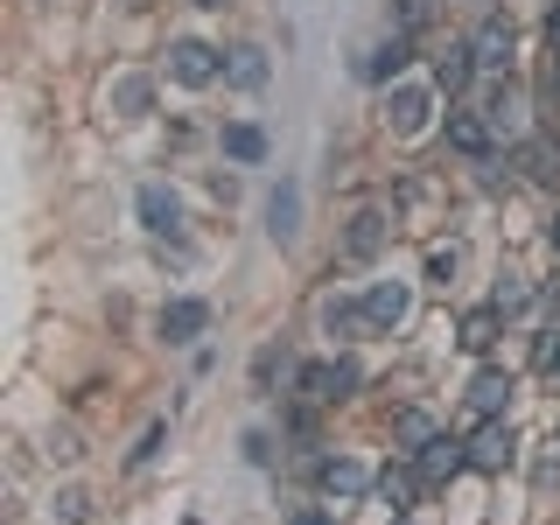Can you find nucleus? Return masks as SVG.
<instances>
[{"instance_id": "nucleus-1", "label": "nucleus", "mask_w": 560, "mask_h": 525, "mask_svg": "<svg viewBox=\"0 0 560 525\" xmlns=\"http://www.w3.org/2000/svg\"><path fill=\"white\" fill-rule=\"evenodd\" d=\"M407 315H413V288H407V280H372V288H364V329H372V337L407 329Z\"/></svg>"}, {"instance_id": "nucleus-2", "label": "nucleus", "mask_w": 560, "mask_h": 525, "mask_svg": "<svg viewBox=\"0 0 560 525\" xmlns=\"http://www.w3.org/2000/svg\"><path fill=\"white\" fill-rule=\"evenodd\" d=\"M168 78L189 84V92H203V84L224 78V49H210V43H197V35H183V43H168Z\"/></svg>"}, {"instance_id": "nucleus-3", "label": "nucleus", "mask_w": 560, "mask_h": 525, "mask_svg": "<svg viewBox=\"0 0 560 525\" xmlns=\"http://www.w3.org/2000/svg\"><path fill=\"white\" fill-rule=\"evenodd\" d=\"M294 385H302L315 407H337V399H350L364 385V372L350 358H323V364H302V378H294Z\"/></svg>"}, {"instance_id": "nucleus-4", "label": "nucleus", "mask_w": 560, "mask_h": 525, "mask_svg": "<svg viewBox=\"0 0 560 525\" xmlns=\"http://www.w3.org/2000/svg\"><path fill=\"white\" fill-rule=\"evenodd\" d=\"M428 113H434V84H385V127H393L399 140H413L420 127H428Z\"/></svg>"}, {"instance_id": "nucleus-5", "label": "nucleus", "mask_w": 560, "mask_h": 525, "mask_svg": "<svg viewBox=\"0 0 560 525\" xmlns=\"http://www.w3.org/2000/svg\"><path fill=\"white\" fill-rule=\"evenodd\" d=\"M518 463V434L512 420H483L477 434H469V469H483V477H498V469Z\"/></svg>"}, {"instance_id": "nucleus-6", "label": "nucleus", "mask_w": 560, "mask_h": 525, "mask_svg": "<svg viewBox=\"0 0 560 525\" xmlns=\"http://www.w3.org/2000/svg\"><path fill=\"white\" fill-rule=\"evenodd\" d=\"M469 49H477L483 70H512V57H518V22H512V14H483L477 35H469Z\"/></svg>"}, {"instance_id": "nucleus-7", "label": "nucleus", "mask_w": 560, "mask_h": 525, "mask_svg": "<svg viewBox=\"0 0 560 525\" xmlns=\"http://www.w3.org/2000/svg\"><path fill=\"white\" fill-rule=\"evenodd\" d=\"M448 148L463 154V162H490L498 133H490V119L477 113V105H455V113H448Z\"/></svg>"}, {"instance_id": "nucleus-8", "label": "nucleus", "mask_w": 560, "mask_h": 525, "mask_svg": "<svg viewBox=\"0 0 560 525\" xmlns=\"http://www.w3.org/2000/svg\"><path fill=\"white\" fill-rule=\"evenodd\" d=\"M385 245H393V218H385V210H358V218L343 224V259H378Z\"/></svg>"}, {"instance_id": "nucleus-9", "label": "nucleus", "mask_w": 560, "mask_h": 525, "mask_svg": "<svg viewBox=\"0 0 560 525\" xmlns=\"http://www.w3.org/2000/svg\"><path fill=\"white\" fill-rule=\"evenodd\" d=\"M315 490H323V498H364V490H372V469L350 463V455H323V463H315Z\"/></svg>"}, {"instance_id": "nucleus-10", "label": "nucleus", "mask_w": 560, "mask_h": 525, "mask_svg": "<svg viewBox=\"0 0 560 525\" xmlns=\"http://www.w3.org/2000/svg\"><path fill=\"white\" fill-rule=\"evenodd\" d=\"M133 210H140V224H148L154 238H175V232H183V203H175V189H162V183H140Z\"/></svg>"}, {"instance_id": "nucleus-11", "label": "nucleus", "mask_w": 560, "mask_h": 525, "mask_svg": "<svg viewBox=\"0 0 560 525\" xmlns=\"http://www.w3.org/2000/svg\"><path fill=\"white\" fill-rule=\"evenodd\" d=\"M518 168H525V183L560 189V140L553 133H525L518 140Z\"/></svg>"}, {"instance_id": "nucleus-12", "label": "nucleus", "mask_w": 560, "mask_h": 525, "mask_svg": "<svg viewBox=\"0 0 560 525\" xmlns=\"http://www.w3.org/2000/svg\"><path fill=\"white\" fill-rule=\"evenodd\" d=\"M413 469L428 483H442V477H455V469H469V442H463V434H434V442L413 455Z\"/></svg>"}, {"instance_id": "nucleus-13", "label": "nucleus", "mask_w": 560, "mask_h": 525, "mask_svg": "<svg viewBox=\"0 0 560 525\" xmlns=\"http://www.w3.org/2000/svg\"><path fill=\"white\" fill-rule=\"evenodd\" d=\"M512 393H518V378H512V372H498V364H483V372L469 378V407H477L483 420H504Z\"/></svg>"}, {"instance_id": "nucleus-14", "label": "nucleus", "mask_w": 560, "mask_h": 525, "mask_svg": "<svg viewBox=\"0 0 560 525\" xmlns=\"http://www.w3.org/2000/svg\"><path fill=\"white\" fill-rule=\"evenodd\" d=\"M203 329H210V302H197V294H175L162 308V337L168 343H197Z\"/></svg>"}, {"instance_id": "nucleus-15", "label": "nucleus", "mask_w": 560, "mask_h": 525, "mask_svg": "<svg viewBox=\"0 0 560 525\" xmlns=\"http://www.w3.org/2000/svg\"><path fill=\"white\" fill-rule=\"evenodd\" d=\"M477 49H469V43H448V49H434V92H469V78H477Z\"/></svg>"}, {"instance_id": "nucleus-16", "label": "nucleus", "mask_w": 560, "mask_h": 525, "mask_svg": "<svg viewBox=\"0 0 560 525\" xmlns=\"http://www.w3.org/2000/svg\"><path fill=\"white\" fill-rule=\"evenodd\" d=\"M323 337H337V343L372 337V329H364V294H329L323 302Z\"/></svg>"}, {"instance_id": "nucleus-17", "label": "nucleus", "mask_w": 560, "mask_h": 525, "mask_svg": "<svg viewBox=\"0 0 560 525\" xmlns=\"http://www.w3.org/2000/svg\"><path fill=\"white\" fill-rule=\"evenodd\" d=\"M224 162L259 168V162H267V133H259L253 119H232V127H224Z\"/></svg>"}, {"instance_id": "nucleus-18", "label": "nucleus", "mask_w": 560, "mask_h": 525, "mask_svg": "<svg viewBox=\"0 0 560 525\" xmlns=\"http://www.w3.org/2000/svg\"><path fill=\"white\" fill-rule=\"evenodd\" d=\"M413 477H420V469H393V463H385L378 477H372L378 504H385V512H393V518H407V512H413Z\"/></svg>"}, {"instance_id": "nucleus-19", "label": "nucleus", "mask_w": 560, "mask_h": 525, "mask_svg": "<svg viewBox=\"0 0 560 525\" xmlns=\"http://www.w3.org/2000/svg\"><path fill=\"white\" fill-rule=\"evenodd\" d=\"M224 84H238V92H259V84H267V49L238 43L232 57H224Z\"/></svg>"}, {"instance_id": "nucleus-20", "label": "nucleus", "mask_w": 560, "mask_h": 525, "mask_svg": "<svg viewBox=\"0 0 560 525\" xmlns=\"http://www.w3.org/2000/svg\"><path fill=\"white\" fill-rule=\"evenodd\" d=\"M407 57H413V43H407V35H385V43L372 49V63H364V78H372V84H399Z\"/></svg>"}, {"instance_id": "nucleus-21", "label": "nucleus", "mask_w": 560, "mask_h": 525, "mask_svg": "<svg viewBox=\"0 0 560 525\" xmlns=\"http://www.w3.org/2000/svg\"><path fill=\"white\" fill-rule=\"evenodd\" d=\"M498 329H504V308H498V302L469 308V315H463V350H477V358H483V350L498 343Z\"/></svg>"}, {"instance_id": "nucleus-22", "label": "nucleus", "mask_w": 560, "mask_h": 525, "mask_svg": "<svg viewBox=\"0 0 560 525\" xmlns=\"http://www.w3.org/2000/svg\"><path fill=\"white\" fill-rule=\"evenodd\" d=\"M477 113L490 119V133H504V127H518V84H512V70H504V84H490V98L477 105Z\"/></svg>"}, {"instance_id": "nucleus-23", "label": "nucleus", "mask_w": 560, "mask_h": 525, "mask_svg": "<svg viewBox=\"0 0 560 525\" xmlns=\"http://www.w3.org/2000/svg\"><path fill=\"white\" fill-rule=\"evenodd\" d=\"M267 218H273V238H294V232H302V224H294V218H302V189L280 183L273 197H267Z\"/></svg>"}, {"instance_id": "nucleus-24", "label": "nucleus", "mask_w": 560, "mask_h": 525, "mask_svg": "<svg viewBox=\"0 0 560 525\" xmlns=\"http://www.w3.org/2000/svg\"><path fill=\"white\" fill-rule=\"evenodd\" d=\"M434 434H442V428H434V420H428V413H413V407H407V413H399V420H393V442H399V448H413V455H420V448H428V442H434Z\"/></svg>"}, {"instance_id": "nucleus-25", "label": "nucleus", "mask_w": 560, "mask_h": 525, "mask_svg": "<svg viewBox=\"0 0 560 525\" xmlns=\"http://www.w3.org/2000/svg\"><path fill=\"white\" fill-rule=\"evenodd\" d=\"M490 302H498L504 315H518L525 302H533V288H525V273H504V280H498V294H490Z\"/></svg>"}, {"instance_id": "nucleus-26", "label": "nucleus", "mask_w": 560, "mask_h": 525, "mask_svg": "<svg viewBox=\"0 0 560 525\" xmlns=\"http://www.w3.org/2000/svg\"><path fill=\"white\" fill-rule=\"evenodd\" d=\"M119 105H127V119H140L154 105V84L148 78H119Z\"/></svg>"}, {"instance_id": "nucleus-27", "label": "nucleus", "mask_w": 560, "mask_h": 525, "mask_svg": "<svg viewBox=\"0 0 560 525\" xmlns=\"http://www.w3.org/2000/svg\"><path fill=\"white\" fill-rule=\"evenodd\" d=\"M49 512H57L63 525H84V518H92V498H84V490H57V504H49Z\"/></svg>"}, {"instance_id": "nucleus-28", "label": "nucleus", "mask_w": 560, "mask_h": 525, "mask_svg": "<svg viewBox=\"0 0 560 525\" xmlns=\"http://www.w3.org/2000/svg\"><path fill=\"white\" fill-rule=\"evenodd\" d=\"M273 372H280V343H267L253 358V393H273Z\"/></svg>"}, {"instance_id": "nucleus-29", "label": "nucleus", "mask_w": 560, "mask_h": 525, "mask_svg": "<svg viewBox=\"0 0 560 525\" xmlns=\"http://www.w3.org/2000/svg\"><path fill=\"white\" fill-rule=\"evenodd\" d=\"M428 280H434V288H448V280H455V245H448V253H442V245L428 253Z\"/></svg>"}, {"instance_id": "nucleus-30", "label": "nucleus", "mask_w": 560, "mask_h": 525, "mask_svg": "<svg viewBox=\"0 0 560 525\" xmlns=\"http://www.w3.org/2000/svg\"><path fill=\"white\" fill-rule=\"evenodd\" d=\"M78 434H70V428H57V434H49V463H78Z\"/></svg>"}, {"instance_id": "nucleus-31", "label": "nucleus", "mask_w": 560, "mask_h": 525, "mask_svg": "<svg viewBox=\"0 0 560 525\" xmlns=\"http://www.w3.org/2000/svg\"><path fill=\"white\" fill-rule=\"evenodd\" d=\"M547 43H553V57H560V0L547 8Z\"/></svg>"}, {"instance_id": "nucleus-32", "label": "nucleus", "mask_w": 560, "mask_h": 525, "mask_svg": "<svg viewBox=\"0 0 560 525\" xmlns=\"http://www.w3.org/2000/svg\"><path fill=\"white\" fill-rule=\"evenodd\" d=\"M547 98L560 105V57H553V70H547Z\"/></svg>"}, {"instance_id": "nucleus-33", "label": "nucleus", "mask_w": 560, "mask_h": 525, "mask_svg": "<svg viewBox=\"0 0 560 525\" xmlns=\"http://www.w3.org/2000/svg\"><path fill=\"white\" fill-rule=\"evenodd\" d=\"M547 238H553V253H560V210H553V224H547Z\"/></svg>"}, {"instance_id": "nucleus-34", "label": "nucleus", "mask_w": 560, "mask_h": 525, "mask_svg": "<svg viewBox=\"0 0 560 525\" xmlns=\"http://www.w3.org/2000/svg\"><path fill=\"white\" fill-rule=\"evenodd\" d=\"M294 525H329V518H323V512H302V518H294Z\"/></svg>"}, {"instance_id": "nucleus-35", "label": "nucleus", "mask_w": 560, "mask_h": 525, "mask_svg": "<svg viewBox=\"0 0 560 525\" xmlns=\"http://www.w3.org/2000/svg\"><path fill=\"white\" fill-rule=\"evenodd\" d=\"M189 8H232V0H189Z\"/></svg>"}, {"instance_id": "nucleus-36", "label": "nucleus", "mask_w": 560, "mask_h": 525, "mask_svg": "<svg viewBox=\"0 0 560 525\" xmlns=\"http://www.w3.org/2000/svg\"><path fill=\"white\" fill-rule=\"evenodd\" d=\"M553 442H560V428H553Z\"/></svg>"}, {"instance_id": "nucleus-37", "label": "nucleus", "mask_w": 560, "mask_h": 525, "mask_svg": "<svg viewBox=\"0 0 560 525\" xmlns=\"http://www.w3.org/2000/svg\"><path fill=\"white\" fill-rule=\"evenodd\" d=\"M553 372H560V364H553Z\"/></svg>"}]
</instances>
